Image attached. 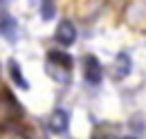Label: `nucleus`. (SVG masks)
<instances>
[{
  "label": "nucleus",
  "instance_id": "1",
  "mask_svg": "<svg viewBox=\"0 0 146 139\" xmlns=\"http://www.w3.org/2000/svg\"><path fill=\"white\" fill-rule=\"evenodd\" d=\"M45 70L50 74V79L61 83V85H68L70 79H72V70H74V61L70 54L65 52H50L47 54V63Z\"/></svg>",
  "mask_w": 146,
  "mask_h": 139
},
{
  "label": "nucleus",
  "instance_id": "2",
  "mask_svg": "<svg viewBox=\"0 0 146 139\" xmlns=\"http://www.w3.org/2000/svg\"><path fill=\"white\" fill-rule=\"evenodd\" d=\"M83 76L92 85L101 83V79H104V68H101V63H99V58L94 54H88L83 58Z\"/></svg>",
  "mask_w": 146,
  "mask_h": 139
},
{
  "label": "nucleus",
  "instance_id": "3",
  "mask_svg": "<svg viewBox=\"0 0 146 139\" xmlns=\"http://www.w3.org/2000/svg\"><path fill=\"white\" fill-rule=\"evenodd\" d=\"M54 38H56V43H58L61 47H72L74 43H76V27H74V23L61 20L58 27H56Z\"/></svg>",
  "mask_w": 146,
  "mask_h": 139
},
{
  "label": "nucleus",
  "instance_id": "4",
  "mask_svg": "<svg viewBox=\"0 0 146 139\" xmlns=\"http://www.w3.org/2000/svg\"><path fill=\"white\" fill-rule=\"evenodd\" d=\"M50 130L54 132V135H63V132H68V126H70V115L63 110V108H56L54 112L50 115Z\"/></svg>",
  "mask_w": 146,
  "mask_h": 139
},
{
  "label": "nucleus",
  "instance_id": "5",
  "mask_svg": "<svg viewBox=\"0 0 146 139\" xmlns=\"http://www.w3.org/2000/svg\"><path fill=\"white\" fill-rule=\"evenodd\" d=\"M130 70H133V58H130V54H128V52L117 54L115 65H112V79H115V81L126 79L128 74H130Z\"/></svg>",
  "mask_w": 146,
  "mask_h": 139
},
{
  "label": "nucleus",
  "instance_id": "6",
  "mask_svg": "<svg viewBox=\"0 0 146 139\" xmlns=\"http://www.w3.org/2000/svg\"><path fill=\"white\" fill-rule=\"evenodd\" d=\"M0 34L5 36L7 40H11V43L16 38V20L9 14H0Z\"/></svg>",
  "mask_w": 146,
  "mask_h": 139
},
{
  "label": "nucleus",
  "instance_id": "7",
  "mask_svg": "<svg viewBox=\"0 0 146 139\" xmlns=\"http://www.w3.org/2000/svg\"><path fill=\"white\" fill-rule=\"evenodd\" d=\"M7 70H9V76H11V81H14V83H16L20 90H27V87H29L27 79H25V74H23V68H20L16 61H9Z\"/></svg>",
  "mask_w": 146,
  "mask_h": 139
},
{
  "label": "nucleus",
  "instance_id": "8",
  "mask_svg": "<svg viewBox=\"0 0 146 139\" xmlns=\"http://www.w3.org/2000/svg\"><path fill=\"white\" fill-rule=\"evenodd\" d=\"M54 5H52V0H43V5H40V16L43 20H52L54 18Z\"/></svg>",
  "mask_w": 146,
  "mask_h": 139
},
{
  "label": "nucleus",
  "instance_id": "9",
  "mask_svg": "<svg viewBox=\"0 0 146 139\" xmlns=\"http://www.w3.org/2000/svg\"><path fill=\"white\" fill-rule=\"evenodd\" d=\"M121 139H137V137H121Z\"/></svg>",
  "mask_w": 146,
  "mask_h": 139
},
{
  "label": "nucleus",
  "instance_id": "10",
  "mask_svg": "<svg viewBox=\"0 0 146 139\" xmlns=\"http://www.w3.org/2000/svg\"><path fill=\"white\" fill-rule=\"evenodd\" d=\"M0 5H7V0H0Z\"/></svg>",
  "mask_w": 146,
  "mask_h": 139
}]
</instances>
